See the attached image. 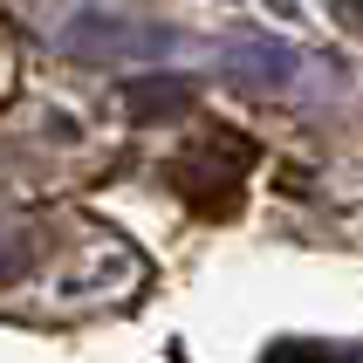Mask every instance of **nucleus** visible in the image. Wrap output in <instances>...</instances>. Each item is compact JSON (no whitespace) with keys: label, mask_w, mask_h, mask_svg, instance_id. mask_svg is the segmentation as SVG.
Returning a JSON list of instances; mask_svg holds the SVG:
<instances>
[{"label":"nucleus","mask_w":363,"mask_h":363,"mask_svg":"<svg viewBox=\"0 0 363 363\" xmlns=\"http://www.w3.org/2000/svg\"><path fill=\"white\" fill-rule=\"evenodd\" d=\"M254 164V144L233 138V130H213V138L199 144V151H185L179 164H172V185H179V199L192 206V213H233L240 206V172Z\"/></svg>","instance_id":"nucleus-1"},{"label":"nucleus","mask_w":363,"mask_h":363,"mask_svg":"<svg viewBox=\"0 0 363 363\" xmlns=\"http://www.w3.org/2000/svg\"><path fill=\"white\" fill-rule=\"evenodd\" d=\"M123 110L138 123H179L185 110H192V82L185 76H158V69H151V76H130L123 82Z\"/></svg>","instance_id":"nucleus-2"},{"label":"nucleus","mask_w":363,"mask_h":363,"mask_svg":"<svg viewBox=\"0 0 363 363\" xmlns=\"http://www.w3.org/2000/svg\"><path fill=\"white\" fill-rule=\"evenodd\" d=\"M69 41H76V48H89V55H96L103 41H110L117 55H158V48H164V35H158V28H144V35H138V28H117L110 14H89Z\"/></svg>","instance_id":"nucleus-3"},{"label":"nucleus","mask_w":363,"mask_h":363,"mask_svg":"<svg viewBox=\"0 0 363 363\" xmlns=\"http://www.w3.org/2000/svg\"><path fill=\"white\" fill-rule=\"evenodd\" d=\"M261 363H336V350H295V343H281V350H267Z\"/></svg>","instance_id":"nucleus-4"},{"label":"nucleus","mask_w":363,"mask_h":363,"mask_svg":"<svg viewBox=\"0 0 363 363\" xmlns=\"http://www.w3.org/2000/svg\"><path fill=\"white\" fill-rule=\"evenodd\" d=\"M329 7H336V21H343V28H357V35H363V0H329Z\"/></svg>","instance_id":"nucleus-5"}]
</instances>
